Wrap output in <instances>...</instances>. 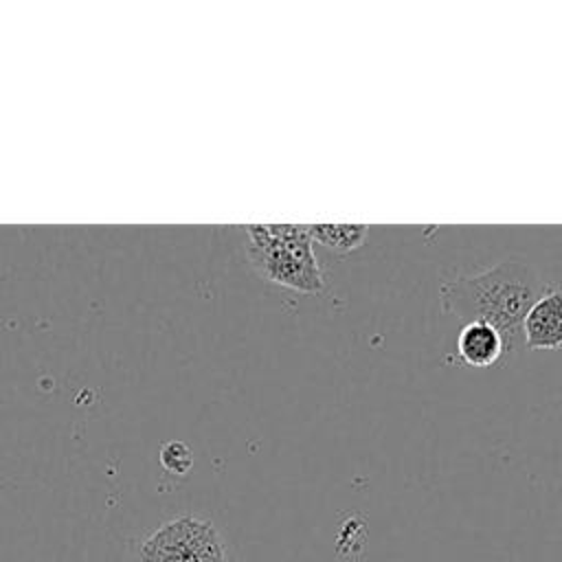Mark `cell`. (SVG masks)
<instances>
[{
	"label": "cell",
	"mask_w": 562,
	"mask_h": 562,
	"mask_svg": "<svg viewBox=\"0 0 562 562\" xmlns=\"http://www.w3.org/2000/svg\"><path fill=\"white\" fill-rule=\"evenodd\" d=\"M307 233L312 239L325 244L336 252L356 250L369 235L367 224H310Z\"/></svg>",
	"instance_id": "cell-6"
},
{
	"label": "cell",
	"mask_w": 562,
	"mask_h": 562,
	"mask_svg": "<svg viewBox=\"0 0 562 562\" xmlns=\"http://www.w3.org/2000/svg\"><path fill=\"white\" fill-rule=\"evenodd\" d=\"M138 562H226V547L211 520L184 514L143 540Z\"/></svg>",
	"instance_id": "cell-3"
},
{
	"label": "cell",
	"mask_w": 562,
	"mask_h": 562,
	"mask_svg": "<svg viewBox=\"0 0 562 562\" xmlns=\"http://www.w3.org/2000/svg\"><path fill=\"white\" fill-rule=\"evenodd\" d=\"M246 233L248 257L263 279L307 294H316L325 288L307 226L257 224L246 226Z\"/></svg>",
	"instance_id": "cell-2"
},
{
	"label": "cell",
	"mask_w": 562,
	"mask_h": 562,
	"mask_svg": "<svg viewBox=\"0 0 562 562\" xmlns=\"http://www.w3.org/2000/svg\"><path fill=\"white\" fill-rule=\"evenodd\" d=\"M457 356L465 364L476 369L492 367L505 356L503 336L487 323H481V321L463 323L457 336Z\"/></svg>",
	"instance_id": "cell-5"
},
{
	"label": "cell",
	"mask_w": 562,
	"mask_h": 562,
	"mask_svg": "<svg viewBox=\"0 0 562 562\" xmlns=\"http://www.w3.org/2000/svg\"><path fill=\"white\" fill-rule=\"evenodd\" d=\"M544 290L542 277L527 259L509 257L479 274L443 283L441 301L443 310L461 323L492 325L503 336L507 356L514 351L525 314Z\"/></svg>",
	"instance_id": "cell-1"
},
{
	"label": "cell",
	"mask_w": 562,
	"mask_h": 562,
	"mask_svg": "<svg viewBox=\"0 0 562 562\" xmlns=\"http://www.w3.org/2000/svg\"><path fill=\"white\" fill-rule=\"evenodd\" d=\"M158 459H160V465L171 472V474H187L193 465V452L187 443L182 441H167L162 443L160 452H158Z\"/></svg>",
	"instance_id": "cell-7"
},
{
	"label": "cell",
	"mask_w": 562,
	"mask_h": 562,
	"mask_svg": "<svg viewBox=\"0 0 562 562\" xmlns=\"http://www.w3.org/2000/svg\"><path fill=\"white\" fill-rule=\"evenodd\" d=\"M520 331L529 349L547 351L562 347V292L547 288L525 314Z\"/></svg>",
	"instance_id": "cell-4"
}]
</instances>
